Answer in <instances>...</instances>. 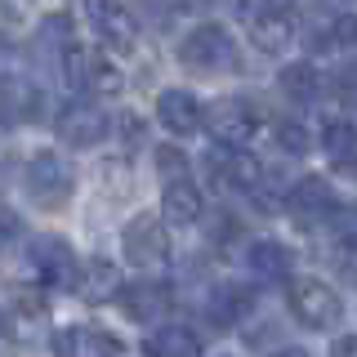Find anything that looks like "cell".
Instances as JSON below:
<instances>
[{
    "label": "cell",
    "instance_id": "obj_1",
    "mask_svg": "<svg viewBox=\"0 0 357 357\" xmlns=\"http://www.w3.org/2000/svg\"><path fill=\"white\" fill-rule=\"evenodd\" d=\"M27 268L36 277V286L45 290H81V277H85L72 241L54 237V232H40V237L27 241Z\"/></svg>",
    "mask_w": 357,
    "mask_h": 357
},
{
    "label": "cell",
    "instance_id": "obj_2",
    "mask_svg": "<svg viewBox=\"0 0 357 357\" xmlns=\"http://www.w3.org/2000/svg\"><path fill=\"white\" fill-rule=\"evenodd\" d=\"M286 308L304 331H335L344 321L340 290L317 282V277H290L286 282Z\"/></svg>",
    "mask_w": 357,
    "mask_h": 357
},
{
    "label": "cell",
    "instance_id": "obj_3",
    "mask_svg": "<svg viewBox=\"0 0 357 357\" xmlns=\"http://www.w3.org/2000/svg\"><path fill=\"white\" fill-rule=\"evenodd\" d=\"M178 63L192 72H232L237 67V40L223 22H197L178 40Z\"/></svg>",
    "mask_w": 357,
    "mask_h": 357
},
{
    "label": "cell",
    "instance_id": "obj_4",
    "mask_svg": "<svg viewBox=\"0 0 357 357\" xmlns=\"http://www.w3.org/2000/svg\"><path fill=\"white\" fill-rule=\"evenodd\" d=\"M72 170H67V161L59 152H36L27 161V170H22V192L31 197V206L40 210H59L72 201Z\"/></svg>",
    "mask_w": 357,
    "mask_h": 357
},
{
    "label": "cell",
    "instance_id": "obj_5",
    "mask_svg": "<svg viewBox=\"0 0 357 357\" xmlns=\"http://www.w3.org/2000/svg\"><path fill=\"white\" fill-rule=\"evenodd\" d=\"M206 130L228 152L250 148V139L259 134V112L245 103V98H219V103L206 107Z\"/></svg>",
    "mask_w": 357,
    "mask_h": 357
},
{
    "label": "cell",
    "instance_id": "obj_6",
    "mask_svg": "<svg viewBox=\"0 0 357 357\" xmlns=\"http://www.w3.org/2000/svg\"><path fill=\"white\" fill-rule=\"evenodd\" d=\"M85 22L103 50L126 54L139 40V18H134V9L126 0H85Z\"/></svg>",
    "mask_w": 357,
    "mask_h": 357
},
{
    "label": "cell",
    "instance_id": "obj_7",
    "mask_svg": "<svg viewBox=\"0 0 357 357\" xmlns=\"http://www.w3.org/2000/svg\"><path fill=\"white\" fill-rule=\"evenodd\" d=\"M165 228H170V223L156 219V215H139V219L126 223L121 250H126V259L139 268V273H152V268H161L170 259V237H165Z\"/></svg>",
    "mask_w": 357,
    "mask_h": 357
},
{
    "label": "cell",
    "instance_id": "obj_8",
    "mask_svg": "<svg viewBox=\"0 0 357 357\" xmlns=\"http://www.w3.org/2000/svg\"><path fill=\"white\" fill-rule=\"evenodd\" d=\"M54 130H59V143L63 148H98V143L107 139L112 130V116L103 112V103H89V98H76V103H67L59 112V121H54Z\"/></svg>",
    "mask_w": 357,
    "mask_h": 357
},
{
    "label": "cell",
    "instance_id": "obj_9",
    "mask_svg": "<svg viewBox=\"0 0 357 357\" xmlns=\"http://www.w3.org/2000/svg\"><path fill=\"white\" fill-rule=\"evenodd\" d=\"M335 206H340V192H335V183H331V178H321V174L295 178V183H290V192H286V210H290L299 223L326 219Z\"/></svg>",
    "mask_w": 357,
    "mask_h": 357
},
{
    "label": "cell",
    "instance_id": "obj_10",
    "mask_svg": "<svg viewBox=\"0 0 357 357\" xmlns=\"http://www.w3.org/2000/svg\"><path fill=\"white\" fill-rule=\"evenodd\" d=\"M156 121L174 134V139H188V134L206 130V107L192 89H161L156 94Z\"/></svg>",
    "mask_w": 357,
    "mask_h": 357
},
{
    "label": "cell",
    "instance_id": "obj_11",
    "mask_svg": "<svg viewBox=\"0 0 357 357\" xmlns=\"http://www.w3.org/2000/svg\"><path fill=\"white\" fill-rule=\"evenodd\" d=\"M206 215V197H201V188L192 178H165L161 188V219L170 223V228H192V223Z\"/></svg>",
    "mask_w": 357,
    "mask_h": 357
},
{
    "label": "cell",
    "instance_id": "obj_12",
    "mask_svg": "<svg viewBox=\"0 0 357 357\" xmlns=\"http://www.w3.org/2000/svg\"><path fill=\"white\" fill-rule=\"evenodd\" d=\"M54 353H59V357H121V353H126V344H121L112 331L72 326V331L54 335Z\"/></svg>",
    "mask_w": 357,
    "mask_h": 357
},
{
    "label": "cell",
    "instance_id": "obj_13",
    "mask_svg": "<svg viewBox=\"0 0 357 357\" xmlns=\"http://www.w3.org/2000/svg\"><path fill=\"white\" fill-rule=\"evenodd\" d=\"M241 259L255 277H264V282H290V277H295V255H290V245L273 241V237H255L241 250Z\"/></svg>",
    "mask_w": 357,
    "mask_h": 357
},
{
    "label": "cell",
    "instance_id": "obj_14",
    "mask_svg": "<svg viewBox=\"0 0 357 357\" xmlns=\"http://www.w3.org/2000/svg\"><path fill=\"white\" fill-rule=\"evenodd\" d=\"M250 45L259 54H282L295 45V22H290V9H259L250 14Z\"/></svg>",
    "mask_w": 357,
    "mask_h": 357
},
{
    "label": "cell",
    "instance_id": "obj_15",
    "mask_svg": "<svg viewBox=\"0 0 357 357\" xmlns=\"http://www.w3.org/2000/svg\"><path fill=\"white\" fill-rule=\"evenodd\" d=\"M143 357H201V335L183 321H161L143 340Z\"/></svg>",
    "mask_w": 357,
    "mask_h": 357
},
{
    "label": "cell",
    "instance_id": "obj_16",
    "mask_svg": "<svg viewBox=\"0 0 357 357\" xmlns=\"http://www.w3.org/2000/svg\"><path fill=\"white\" fill-rule=\"evenodd\" d=\"M116 299H121V308H126L130 317L161 321L165 308H170V286H161V282H130V286H121Z\"/></svg>",
    "mask_w": 357,
    "mask_h": 357
},
{
    "label": "cell",
    "instance_id": "obj_17",
    "mask_svg": "<svg viewBox=\"0 0 357 357\" xmlns=\"http://www.w3.org/2000/svg\"><path fill=\"white\" fill-rule=\"evenodd\" d=\"M72 50H76L72 22H67L63 14L40 18V27H36V54H40V63H50L54 72L63 76V63H67V54H72Z\"/></svg>",
    "mask_w": 357,
    "mask_h": 357
},
{
    "label": "cell",
    "instance_id": "obj_18",
    "mask_svg": "<svg viewBox=\"0 0 357 357\" xmlns=\"http://www.w3.org/2000/svg\"><path fill=\"white\" fill-rule=\"evenodd\" d=\"M250 312V290L245 286H210V295H206V317H210V326H219V331H228V326H237V321Z\"/></svg>",
    "mask_w": 357,
    "mask_h": 357
},
{
    "label": "cell",
    "instance_id": "obj_19",
    "mask_svg": "<svg viewBox=\"0 0 357 357\" xmlns=\"http://www.w3.org/2000/svg\"><path fill=\"white\" fill-rule=\"evenodd\" d=\"M277 85H282V94L290 103H312L321 94V72L312 63H290V67H282Z\"/></svg>",
    "mask_w": 357,
    "mask_h": 357
},
{
    "label": "cell",
    "instance_id": "obj_20",
    "mask_svg": "<svg viewBox=\"0 0 357 357\" xmlns=\"http://www.w3.org/2000/svg\"><path fill=\"white\" fill-rule=\"evenodd\" d=\"M321 152L335 165H357V126L353 121H326L321 130Z\"/></svg>",
    "mask_w": 357,
    "mask_h": 357
},
{
    "label": "cell",
    "instance_id": "obj_21",
    "mask_svg": "<svg viewBox=\"0 0 357 357\" xmlns=\"http://www.w3.org/2000/svg\"><path fill=\"white\" fill-rule=\"evenodd\" d=\"M223 178H228V188H237V192H245V197H259L264 183H268L264 165L255 161V156H245L241 148L232 152V161H228V170H223Z\"/></svg>",
    "mask_w": 357,
    "mask_h": 357
},
{
    "label": "cell",
    "instance_id": "obj_22",
    "mask_svg": "<svg viewBox=\"0 0 357 357\" xmlns=\"http://www.w3.org/2000/svg\"><path fill=\"white\" fill-rule=\"evenodd\" d=\"M81 295L89 299V304H98V299H112V295H121V282H116V268L112 264H89L85 268V277H81Z\"/></svg>",
    "mask_w": 357,
    "mask_h": 357
},
{
    "label": "cell",
    "instance_id": "obj_23",
    "mask_svg": "<svg viewBox=\"0 0 357 357\" xmlns=\"http://www.w3.org/2000/svg\"><path fill=\"white\" fill-rule=\"evenodd\" d=\"M5 321H9V335L14 340H31V335L40 331V321H45V308L40 304H31V299H9V312H5Z\"/></svg>",
    "mask_w": 357,
    "mask_h": 357
},
{
    "label": "cell",
    "instance_id": "obj_24",
    "mask_svg": "<svg viewBox=\"0 0 357 357\" xmlns=\"http://www.w3.org/2000/svg\"><path fill=\"white\" fill-rule=\"evenodd\" d=\"M326 228H331V237L335 245H340L344 255H357V206H335L331 215H326Z\"/></svg>",
    "mask_w": 357,
    "mask_h": 357
},
{
    "label": "cell",
    "instance_id": "obj_25",
    "mask_svg": "<svg viewBox=\"0 0 357 357\" xmlns=\"http://www.w3.org/2000/svg\"><path fill=\"white\" fill-rule=\"evenodd\" d=\"M326 50L344 54V59H357V14H335L326 27Z\"/></svg>",
    "mask_w": 357,
    "mask_h": 357
},
{
    "label": "cell",
    "instance_id": "obj_26",
    "mask_svg": "<svg viewBox=\"0 0 357 357\" xmlns=\"http://www.w3.org/2000/svg\"><path fill=\"white\" fill-rule=\"evenodd\" d=\"M277 148H286L290 156H304L308 148H312V134L299 126V121H277Z\"/></svg>",
    "mask_w": 357,
    "mask_h": 357
},
{
    "label": "cell",
    "instance_id": "obj_27",
    "mask_svg": "<svg viewBox=\"0 0 357 357\" xmlns=\"http://www.w3.org/2000/svg\"><path fill=\"white\" fill-rule=\"evenodd\" d=\"M156 170H161V178H183L188 174V156L178 148H156Z\"/></svg>",
    "mask_w": 357,
    "mask_h": 357
},
{
    "label": "cell",
    "instance_id": "obj_28",
    "mask_svg": "<svg viewBox=\"0 0 357 357\" xmlns=\"http://www.w3.org/2000/svg\"><path fill=\"white\" fill-rule=\"evenodd\" d=\"M331 357H357V335H340L331 344Z\"/></svg>",
    "mask_w": 357,
    "mask_h": 357
},
{
    "label": "cell",
    "instance_id": "obj_29",
    "mask_svg": "<svg viewBox=\"0 0 357 357\" xmlns=\"http://www.w3.org/2000/svg\"><path fill=\"white\" fill-rule=\"evenodd\" d=\"M264 5H268V9H295L299 0H264Z\"/></svg>",
    "mask_w": 357,
    "mask_h": 357
},
{
    "label": "cell",
    "instance_id": "obj_30",
    "mask_svg": "<svg viewBox=\"0 0 357 357\" xmlns=\"http://www.w3.org/2000/svg\"><path fill=\"white\" fill-rule=\"evenodd\" d=\"M170 5H174V9H201L206 0H170Z\"/></svg>",
    "mask_w": 357,
    "mask_h": 357
},
{
    "label": "cell",
    "instance_id": "obj_31",
    "mask_svg": "<svg viewBox=\"0 0 357 357\" xmlns=\"http://www.w3.org/2000/svg\"><path fill=\"white\" fill-rule=\"evenodd\" d=\"M273 357H308V353H304V349H277Z\"/></svg>",
    "mask_w": 357,
    "mask_h": 357
}]
</instances>
